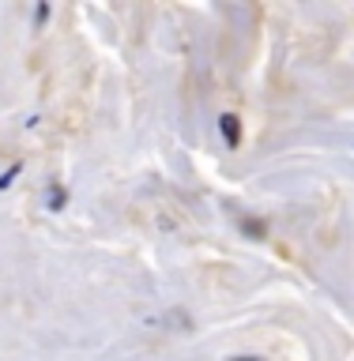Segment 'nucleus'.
I'll list each match as a JSON object with an SVG mask.
<instances>
[{"label":"nucleus","mask_w":354,"mask_h":361,"mask_svg":"<svg viewBox=\"0 0 354 361\" xmlns=\"http://www.w3.org/2000/svg\"><path fill=\"white\" fill-rule=\"evenodd\" d=\"M16 173H19V166H11V169H8V173H0V188H8V185H11V180H16Z\"/></svg>","instance_id":"obj_2"},{"label":"nucleus","mask_w":354,"mask_h":361,"mask_svg":"<svg viewBox=\"0 0 354 361\" xmlns=\"http://www.w3.org/2000/svg\"><path fill=\"white\" fill-rule=\"evenodd\" d=\"M219 128H223L226 147H237V143H242V124H237L234 113H223V117H219Z\"/></svg>","instance_id":"obj_1"},{"label":"nucleus","mask_w":354,"mask_h":361,"mask_svg":"<svg viewBox=\"0 0 354 361\" xmlns=\"http://www.w3.org/2000/svg\"><path fill=\"white\" fill-rule=\"evenodd\" d=\"M242 361H256V357H242Z\"/></svg>","instance_id":"obj_4"},{"label":"nucleus","mask_w":354,"mask_h":361,"mask_svg":"<svg viewBox=\"0 0 354 361\" xmlns=\"http://www.w3.org/2000/svg\"><path fill=\"white\" fill-rule=\"evenodd\" d=\"M61 203H64V192H61V188H53V192H49V207L57 211V207H61Z\"/></svg>","instance_id":"obj_3"}]
</instances>
